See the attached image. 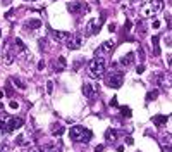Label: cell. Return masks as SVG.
I'll use <instances>...</instances> for the list:
<instances>
[{
    "mask_svg": "<svg viewBox=\"0 0 172 152\" xmlns=\"http://www.w3.org/2000/svg\"><path fill=\"white\" fill-rule=\"evenodd\" d=\"M69 136H71L74 142H83V144H86V142L91 140L93 133L90 132L88 128H84V126H79V124H76V126H72V128L69 130Z\"/></svg>",
    "mask_w": 172,
    "mask_h": 152,
    "instance_id": "obj_1",
    "label": "cell"
},
{
    "mask_svg": "<svg viewBox=\"0 0 172 152\" xmlns=\"http://www.w3.org/2000/svg\"><path fill=\"white\" fill-rule=\"evenodd\" d=\"M88 68H90V73H91L93 78H102L105 74V69H107V60L103 57H93L90 60Z\"/></svg>",
    "mask_w": 172,
    "mask_h": 152,
    "instance_id": "obj_2",
    "label": "cell"
},
{
    "mask_svg": "<svg viewBox=\"0 0 172 152\" xmlns=\"http://www.w3.org/2000/svg\"><path fill=\"white\" fill-rule=\"evenodd\" d=\"M162 9H164V2H162V0H150L146 5H143V9H141V16L143 17L157 16Z\"/></svg>",
    "mask_w": 172,
    "mask_h": 152,
    "instance_id": "obj_3",
    "label": "cell"
},
{
    "mask_svg": "<svg viewBox=\"0 0 172 152\" xmlns=\"http://www.w3.org/2000/svg\"><path fill=\"white\" fill-rule=\"evenodd\" d=\"M67 11L71 14H76V16H81V14H86L90 12V5L83 0H74V2H69L67 4Z\"/></svg>",
    "mask_w": 172,
    "mask_h": 152,
    "instance_id": "obj_4",
    "label": "cell"
},
{
    "mask_svg": "<svg viewBox=\"0 0 172 152\" xmlns=\"http://www.w3.org/2000/svg\"><path fill=\"white\" fill-rule=\"evenodd\" d=\"M105 83L110 88H120L124 83V74L122 73H114V74H108L105 78Z\"/></svg>",
    "mask_w": 172,
    "mask_h": 152,
    "instance_id": "obj_5",
    "label": "cell"
},
{
    "mask_svg": "<svg viewBox=\"0 0 172 152\" xmlns=\"http://www.w3.org/2000/svg\"><path fill=\"white\" fill-rule=\"evenodd\" d=\"M103 19H105V14H102L100 19H90L88 26H86V35H98L102 24H103Z\"/></svg>",
    "mask_w": 172,
    "mask_h": 152,
    "instance_id": "obj_6",
    "label": "cell"
},
{
    "mask_svg": "<svg viewBox=\"0 0 172 152\" xmlns=\"http://www.w3.org/2000/svg\"><path fill=\"white\" fill-rule=\"evenodd\" d=\"M64 42H65V45H67V48H71V50H78V48L83 47V36L81 35H71V33H69V36Z\"/></svg>",
    "mask_w": 172,
    "mask_h": 152,
    "instance_id": "obj_7",
    "label": "cell"
},
{
    "mask_svg": "<svg viewBox=\"0 0 172 152\" xmlns=\"http://www.w3.org/2000/svg\"><path fill=\"white\" fill-rule=\"evenodd\" d=\"M14 56H16V52H14V48H12V40H7L4 52H2V59H4L5 64H12V62H14Z\"/></svg>",
    "mask_w": 172,
    "mask_h": 152,
    "instance_id": "obj_8",
    "label": "cell"
},
{
    "mask_svg": "<svg viewBox=\"0 0 172 152\" xmlns=\"http://www.w3.org/2000/svg\"><path fill=\"white\" fill-rule=\"evenodd\" d=\"M112 50H114V42L107 40V42H103V43L95 50V57H102L103 54H110Z\"/></svg>",
    "mask_w": 172,
    "mask_h": 152,
    "instance_id": "obj_9",
    "label": "cell"
},
{
    "mask_svg": "<svg viewBox=\"0 0 172 152\" xmlns=\"http://www.w3.org/2000/svg\"><path fill=\"white\" fill-rule=\"evenodd\" d=\"M23 124H24V121L21 119V118H10L9 123H7V128H9V132H16V130H19Z\"/></svg>",
    "mask_w": 172,
    "mask_h": 152,
    "instance_id": "obj_10",
    "label": "cell"
},
{
    "mask_svg": "<svg viewBox=\"0 0 172 152\" xmlns=\"http://www.w3.org/2000/svg\"><path fill=\"white\" fill-rule=\"evenodd\" d=\"M48 33L52 35V38H53V40H55V42H64L65 38H67V36H69V33H65V31H57V29H55V31H53L52 28H48Z\"/></svg>",
    "mask_w": 172,
    "mask_h": 152,
    "instance_id": "obj_11",
    "label": "cell"
},
{
    "mask_svg": "<svg viewBox=\"0 0 172 152\" xmlns=\"http://www.w3.org/2000/svg\"><path fill=\"white\" fill-rule=\"evenodd\" d=\"M83 95L88 97V99H95V97H96V90L90 83H84L83 85Z\"/></svg>",
    "mask_w": 172,
    "mask_h": 152,
    "instance_id": "obj_12",
    "label": "cell"
},
{
    "mask_svg": "<svg viewBox=\"0 0 172 152\" xmlns=\"http://www.w3.org/2000/svg\"><path fill=\"white\" fill-rule=\"evenodd\" d=\"M65 68H67V60H65V57H64V56H60L59 59H57V62L53 64V71L60 73V71H64Z\"/></svg>",
    "mask_w": 172,
    "mask_h": 152,
    "instance_id": "obj_13",
    "label": "cell"
},
{
    "mask_svg": "<svg viewBox=\"0 0 172 152\" xmlns=\"http://www.w3.org/2000/svg\"><path fill=\"white\" fill-rule=\"evenodd\" d=\"M152 121H153V124H155V126H158V128H160V126H164V124L169 121V116H162V114H157V116H153V118H152Z\"/></svg>",
    "mask_w": 172,
    "mask_h": 152,
    "instance_id": "obj_14",
    "label": "cell"
},
{
    "mask_svg": "<svg viewBox=\"0 0 172 152\" xmlns=\"http://www.w3.org/2000/svg\"><path fill=\"white\" fill-rule=\"evenodd\" d=\"M60 150H62V144H57V145L48 144V145L40 149V152H60Z\"/></svg>",
    "mask_w": 172,
    "mask_h": 152,
    "instance_id": "obj_15",
    "label": "cell"
},
{
    "mask_svg": "<svg viewBox=\"0 0 172 152\" xmlns=\"http://www.w3.org/2000/svg\"><path fill=\"white\" fill-rule=\"evenodd\" d=\"M132 62H134V54H132V52H128L126 56H122V59H120V64L126 66V68L131 66Z\"/></svg>",
    "mask_w": 172,
    "mask_h": 152,
    "instance_id": "obj_16",
    "label": "cell"
},
{
    "mask_svg": "<svg viewBox=\"0 0 172 152\" xmlns=\"http://www.w3.org/2000/svg\"><path fill=\"white\" fill-rule=\"evenodd\" d=\"M105 140H107V142H110V144H114V142L117 140V132H115V130L108 128L107 132H105Z\"/></svg>",
    "mask_w": 172,
    "mask_h": 152,
    "instance_id": "obj_17",
    "label": "cell"
},
{
    "mask_svg": "<svg viewBox=\"0 0 172 152\" xmlns=\"http://www.w3.org/2000/svg\"><path fill=\"white\" fill-rule=\"evenodd\" d=\"M158 36H152V43H153V54L155 56H160V47H158Z\"/></svg>",
    "mask_w": 172,
    "mask_h": 152,
    "instance_id": "obj_18",
    "label": "cell"
},
{
    "mask_svg": "<svg viewBox=\"0 0 172 152\" xmlns=\"http://www.w3.org/2000/svg\"><path fill=\"white\" fill-rule=\"evenodd\" d=\"M52 135H55V136L64 135V126H60V124H52Z\"/></svg>",
    "mask_w": 172,
    "mask_h": 152,
    "instance_id": "obj_19",
    "label": "cell"
},
{
    "mask_svg": "<svg viewBox=\"0 0 172 152\" xmlns=\"http://www.w3.org/2000/svg\"><path fill=\"white\" fill-rule=\"evenodd\" d=\"M26 26L31 28V29H36V28H40V26H41V21L40 19H29L28 23H26Z\"/></svg>",
    "mask_w": 172,
    "mask_h": 152,
    "instance_id": "obj_20",
    "label": "cell"
},
{
    "mask_svg": "<svg viewBox=\"0 0 172 152\" xmlns=\"http://www.w3.org/2000/svg\"><path fill=\"white\" fill-rule=\"evenodd\" d=\"M136 33H140V35L146 33V24H145V21H138L136 23Z\"/></svg>",
    "mask_w": 172,
    "mask_h": 152,
    "instance_id": "obj_21",
    "label": "cell"
},
{
    "mask_svg": "<svg viewBox=\"0 0 172 152\" xmlns=\"http://www.w3.org/2000/svg\"><path fill=\"white\" fill-rule=\"evenodd\" d=\"M12 43L16 45V47L21 50V52H24V50H26V45H24V42L21 40V38H17V36H16V38H14V40H12Z\"/></svg>",
    "mask_w": 172,
    "mask_h": 152,
    "instance_id": "obj_22",
    "label": "cell"
},
{
    "mask_svg": "<svg viewBox=\"0 0 172 152\" xmlns=\"http://www.w3.org/2000/svg\"><path fill=\"white\" fill-rule=\"evenodd\" d=\"M12 83L16 85V87L19 88V90H24V88H26V85H24L23 81H21L19 78H17V76H12Z\"/></svg>",
    "mask_w": 172,
    "mask_h": 152,
    "instance_id": "obj_23",
    "label": "cell"
},
{
    "mask_svg": "<svg viewBox=\"0 0 172 152\" xmlns=\"http://www.w3.org/2000/svg\"><path fill=\"white\" fill-rule=\"evenodd\" d=\"M38 45H40V50H48V42H47V38H40V40H38Z\"/></svg>",
    "mask_w": 172,
    "mask_h": 152,
    "instance_id": "obj_24",
    "label": "cell"
},
{
    "mask_svg": "<svg viewBox=\"0 0 172 152\" xmlns=\"http://www.w3.org/2000/svg\"><path fill=\"white\" fill-rule=\"evenodd\" d=\"M157 95H158V90L148 92V93H146V100H153V99H157Z\"/></svg>",
    "mask_w": 172,
    "mask_h": 152,
    "instance_id": "obj_25",
    "label": "cell"
},
{
    "mask_svg": "<svg viewBox=\"0 0 172 152\" xmlns=\"http://www.w3.org/2000/svg\"><path fill=\"white\" fill-rule=\"evenodd\" d=\"M0 133H9V128H7V124L4 123V119H0Z\"/></svg>",
    "mask_w": 172,
    "mask_h": 152,
    "instance_id": "obj_26",
    "label": "cell"
},
{
    "mask_svg": "<svg viewBox=\"0 0 172 152\" xmlns=\"http://www.w3.org/2000/svg\"><path fill=\"white\" fill-rule=\"evenodd\" d=\"M157 83L160 85V87H164V85H165V74H158V78H157Z\"/></svg>",
    "mask_w": 172,
    "mask_h": 152,
    "instance_id": "obj_27",
    "label": "cell"
},
{
    "mask_svg": "<svg viewBox=\"0 0 172 152\" xmlns=\"http://www.w3.org/2000/svg\"><path fill=\"white\" fill-rule=\"evenodd\" d=\"M120 112H122L124 116L131 118V109H129V107H120Z\"/></svg>",
    "mask_w": 172,
    "mask_h": 152,
    "instance_id": "obj_28",
    "label": "cell"
},
{
    "mask_svg": "<svg viewBox=\"0 0 172 152\" xmlns=\"http://www.w3.org/2000/svg\"><path fill=\"white\" fill-rule=\"evenodd\" d=\"M9 105H10V109H14V111H16V109H19V104H17L16 100H10V102H9Z\"/></svg>",
    "mask_w": 172,
    "mask_h": 152,
    "instance_id": "obj_29",
    "label": "cell"
},
{
    "mask_svg": "<svg viewBox=\"0 0 172 152\" xmlns=\"http://www.w3.org/2000/svg\"><path fill=\"white\" fill-rule=\"evenodd\" d=\"M47 92H48V93L53 92V83H52V81H48V83H47Z\"/></svg>",
    "mask_w": 172,
    "mask_h": 152,
    "instance_id": "obj_30",
    "label": "cell"
},
{
    "mask_svg": "<svg viewBox=\"0 0 172 152\" xmlns=\"http://www.w3.org/2000/svg\"><path fill=\"white\" fill-rule=\"evenodd\" d=\"M23 142H24V136H23V135H19V136L16 138V145H21Z\"/></svg>",
    "mask_w": 172,
    "mask_h": 152,
    "instance_id": "obj_31",
    "label": "cell"
},
{
    "mask_svg": "<svg viewBox=\"0 0 172 152\" xmlns=\"http://www.w3.org/2000/svg\"><path fill=\"white\" fill-rule=\"evenodd\" d=\"M38 69H40V71L45 69V60H40V62H38Z\"/></svg>",
    "mask_w": 172,
    "mask_h": 152,
    "instance_id": "obj_32",
    "label": "cell"
},
{
    "mask_svg": "<svg viewBox=\"0 0 172 152\" xmlns=\"http://www.w3.org/2000/svg\"><path fill=\"white\" fill-rule=\"evenodd\" d=\"M7 150H9L7 144H2V145H0V152H7Z\"/></svg>",
    "mask_w": 172,
    "mask_h": 152,
    "instance_id": "obj_33",
    "label": "cell"
},
{
    "mask_svg": "<svg viewBox=\"0 0 172 152\" xmlns=\"http://www.w3.org/2000/svg\"><path fill=\"white\" fill-rule=\"evenodd\" d=\"M152 26H153L155 29H158V28H160V21H153V23H152Z\"/></svg>",
    "mask_w": 172,
    "mask_h": 152,
    "instance_id": "obj_34",
    "label": "cell"
},
{
    "mask_svg": "<svg viewBox=\"0 0 172 152\" xmlns=\"http://www.w3.org/2000/svg\"><path fill=\"white\" fill-rule=\"evenodd\" d=\"M136 73H140V74H141V73H145V66H138V68H136Z\"/></svg>",
    "mask_w": 172,
    "mask_h": 152,
    "instance_id": "obj_35",
    "label": "cell"
},
{
    "mask_svg": "<svg viewBox=\"0 0 172 152\" xmlns=\"http://www.w3.org/2000/svg\"><path fill=\"white\" fill-rule=\"evenodd\" d=\"M108 31H115V24H110V26H108Z\"/></svg>",
    "mask_w": 172,
    "mask_h": 152,
    "instance_id": "obj_36",
    "label": "cell"
},
{
    "mask_svg": "<svg viewBox=\"0 0 172 152\" xmlns=\"http://www.w3.org/2000/svg\"><path fill=\"white\" fill-rule=\"evenodd\" d=\"M110 105H114V107H115V105H117V99H115V97H114V99H112V104H110Z\"/></svg>",
    "mask_w": 172,
    "mask_h": 152,
    "instance_id": "obj_37",
    "label": "cell"
},
{
    "mask_svg": "<svg viewBox=\"0 0 172 152\" xmlns=\"http://www.w3.org/2000/svg\"><path fill=\"white\" fill-rule=\"evenodd\" d=\"M0 2H2L4 5H9V4H10V0H0Z\"/></svg>",
    "mask_w": 172,
    "mask_h": 152,
    "instance_id": "obj_38",
    "label": "cell"
},
{
    "mask_svg": "<svg viewBox=\"0 0 172 152\" xmlns=\"http://www.w3.org/2000/svg\"><path fill=\"white\" fill-rule=\"evenodd\" d=\"M29 152H40L38 149H35V147H29Z\"/></svg>",
    "mask_w": 172,
    "mask_h": 152,
    "instance_id": "obj_39",
    "label": "cell"
},
{
    "mask_svg": "<svg viewBox=\"0 0 172 152\" xmlns=\"http://www.w3.org/2000/svg\"><path fill=\"white\" fill-rule=\"evenodd\" d=\"M2 109H4V105H2V104H0V111H2Z\"/></svg>",
    "mask_w": 172,
    "mask_h": 152,
    "instance_id": "obj_40",
    "label": "cell"
},
{
    "mask_svg": "<svg viewBox=\"0 0 172 152\" xmlns=\"http://www.w3.org/2000/svg\"><path fill=\"white\" fill-rule=\"evenodd\" d=\"M28 2H35V0H28Z\"/></svg>",
    "mask_w": 172,
    "mask_h": 152,
    "instance_id": "obj_41",
    "label": "cell"
},
{
    "mask_svg": "<svg viewBox=\"0 0 172 152\" xmlns=\"http://www.w3.org/2000/svg\"><path fill=\"white\" fill-rule=\"evenodd\" d=\"M132 2H134V0H132Z\"/></svg>",
    "mask_w": 172,
    "mask_h": 152,
    "instance_id": "obj_42",
    "label": "cell"
}]
</instances>
